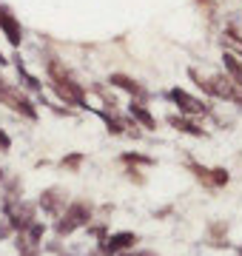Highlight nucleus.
I'll return each instance as SVG.
<instances>
[{"instance_id":"9d476101","label":"nucleus","mask_w":242,"mask_h":256,"mask_svg":"<svg viewBox=\"0 0 242 256\" xmlns=\"http://www.w3.org/2000/svg\"><path fill=\"white\" fill-rule=\"evenodd\" d=\"M168 122H171V126L177 128V131H182V134H194V137H202L205 131L200 126H196V122H191V120H182V117H171L168 120Z\"/></svg>"},{"instance_id":"ddd939ff","label":"nucleus","mask_w":242,"mask_h":256,"mask_svg":"<svg viewBox=\"0 0 242 256\" xmlns=\"http://www.w3.org/2000/svg\"><path fill=\"white\" fill-rule=\"evenodd\" d=\"M191 171H194L202 182H208V168H202V165H191Z\"/></svg>"},{"instance_id":"6e6552de","label":"nucleus","mask_w":242,"mask_h":256,"mask_svg":"<svg viewBox=\"0 0 242 256\" xmlns=\"http://www.w3.org/2000/svg\"><path fill=\"white\" fill-rule=\"evenodd\" d=\"M225 72H228V77H231L236 86H242V60L240 57H234L231 52H225Z\"/></svg>"},{"instance_id":"dca6fc26","label":"nucleus","mask_w":242,"mask_h":256,"mask_svg":"<svg viewBox=\"0 0 242 256\" xmlns=\"http://www.w3.org/2000/svg\"><path fill=\"white\" fill-rule=\"evenodd\" d=\"M63 165H68V168H77V165H80V154H74V156H68V160H63Z\"/></svg>"},{"instance_id":"0eeeda50","label":"nucleus","mask_w":242,"mask_h":256,"mask_svg":"<svg viewBox=\"0 0 242 256\" xmlns=\"http://www.w3.org/2000/svg\"><path fill=\"white\" fill-rule=\"evenodd\" d=\"M63 202H66V196H60V191H57V188H48V191L40 196V205H43V210H48V214H57Z\"/></svg>"},{"instance_id":"f8f14e48","label":"nucleus","mask_w":242,"mask_h":256,"mask_svg":"<svg viewBox=\"0 0 242 256\" xmlns=\"http://www.w3.org/2000/svg\"><path fill=\"white\" fill-rule=\"evenodd\" d=\"M225 182H228V171H225V168L208 171V185H225Z\"/></svg>"},{"instance_id":"1a4fd4ad","label":"nucleus","mask_w":242,"mask_h":256,"mask_svg":"<svg viewBox=\"0 0 242 256\" xmlns=\"http://www.w3.org/2000/svg\"><path fill=\"white\" fill-rule=\"evenodd\" d=\"M112 86H117V88H122V92H131V94H142L140 82H134L131 77H126V74H112Z\"/></svg>"},{"instance_id":"aec40b11","label":"nucleus","mask_w":242,"mask_h":256,"mask_svg":"<svg viewBox=\"0 0 242 256\" xmlns=\"http://www.w3.org/2000/svg\"><path fill=\"white\" fill-rule=\"evenodd\" d=\"M240 256H242V248H240Z\"/></svg>"},{"instance_id":"a211bd4d","label":"nucleus","mask_w":242,"mask_h":256,"mask_svg":"<svg viewBox=\"0 0 242 256\" xmlns=\"http://www.w3.org/2000/svg\"><path fill=\"white\" fill-rule=\"evenodd\" d=\"M92 256H106V254H92Z\"/></svg>"},{"instance_id":"6ab92c4d","label":"nucleus","mask_w":242,"mask_h":256,"mask_svg":"<svg viewBox=\"0 0 242 256\" xmlns=\"http://www.w3.org/2000/svg\"><path fill=\"white\" fill-rule=\"evenodd\" d=\"M0 180H3V171H0Z\"/></svg>"},{"instance_id":"2eb2a0df","label":"nucleus","mask_w":242,"mask_h":256,"mask_svg":"<svg viewBox=\"0 0 242 256\" xmlns=\"http://www.w3.org/2000/svg\"><path fill=\"white\" fill-rule=\"evenodd\" d=\"M126 162H151L148 156H140V154H126Z\"/></svg>"},{"instance_id":"9b49d317","label":"nucleus","mask_w":242,"mask_h":256,"mask_svg":"<svg viewBox=\"0 0 242 256\" xmlns=\"http://www.w3.org/2000/svg\"><path fill=\"white\" fill-rule=\"evenodd\" d=\"M131 117H134V122H142V128H154V126H157V122H154V117L142 108L140 102H131Z\"/></svg>"},{"instance_id":"f3484780","label":"nucleus","mask_w":242,"mask_h":256,"mask_svg":"<svg viewBox=\"0 0 242 256\" xmlns=\"http://www.w3.org/2000/svg\"><path fill=\"white\" fill-rule=\"evenodd\" d=\"M126 256H154V254H126Z\"/></svg>"},{"instance_id":"f03ea898","label":"nucleus","mask_w":242,"mask_h":256,"mask_svg":"<svg viewBox=\"0 0 242 256\" xmlns=\"http://www.w3.org/2000/svg\"><path fill=\"white\" fill-rule=\"evenodd\" d=\"M48 72H52V86H54V92L60 94L66 102H72V106H83V102H86L83 88H80L77 82H72V77H68V74L60 72V66L52 63V66H48Z\"/></svg>"},{"instance_id":"412c9836","label":"nucleus","mask_w":242,"mask_h":256,"mask_svg":"<svg viewBox=\"0 0 242 256\" xmlns=\"http://www.w3.org/2000/svg\"><path fill=\"white\" fill-rule=\"evenodd\" d=\"M0 86H3V80H0Z\"/></svg>"},{"instance_id":"f257e3e1","label":"nucleus","mask_w":242,"mask_h":256,"mask_svg":"<svg viewBox=\"0 0 242 256\" xmlns=\"http://www.w3.org/2000/svg\"><path fill=\"white\" fill-rule=\"evenodd\" d=\"M88 222H92V205H86V202H72V205L60 214V220H57V234L66 236V234L83 228Z\"/></svg>"},{"instance_id":"20e7f679","label":"nucleus","mask_w":242,"mask_h":256,"mask_svg":"<svg viewBox=\"0 0 242 256\" xmlns=\"http://www.w3.org/2000/svg\"><path fill=\"white\" fill-rule=\"evenodd\" d=\"M137 245V234H131V230H120V234H112V236L106 239V245H102V254H122V250H128V248Z\"/></svg>"},{"instance_id":"4468645a","label":"nucleus","mask_w":242,"mask_h":256,"mask_svg":"<svg viewBox=\"0 0 242 256\" xmlns=\"http://www.w3.org/2000/svg\"><path fill=\"white\" fill-rule=\"evenodd\" d=\"M12 148V140L6 137V131H0V151H9Z\"/></svg>"},{"instance_id":"423d86ee","label":"nucleus","mask_w":242,"mask_h":256,"mask_svg":"<svg viewBox=\"0 0 242 256\" xmlns=\"http://www.w3.org/2000/svg\"><path fill=\"white\" fill-rule=\"evenodd\" d=\"M0 28L6 32V37H9L12 46H20V40H23V37H20L18 20L12 18V12H9V9H3V6H0Z\"/></svg>"},{"instance_id":"39448f33","label":"nucleus","mask_w":242,"mask_h":256,"mask_svg":"<svg viewBox=\"0 0 242 256\" xmlns=\"http://www.w3.org/2000/svg\"><path fill=\"white\" fill-rule=\"evenodd\" d=\"M171 100L180 106V111H182V114H205V111H208V106H205L202 100L191 97V94L182 92V88H174V92H171Z\"/></svg>"},{"instance_id":"7ed1b4c3","label":"nucleus","mask_w":242,"mask_h":256,"mask_svg":"<svg viewBox=\"0 0 242 256\" xmlns=\"http://www.w3.org/2000/svg\"><path fill=\"white\" fill-rule=\"evenodd\" d=\"M240 88L242 86H236L231 77H222V74L211 80V92H214V97H225V100L236 102V106H242V92Z\"/></svg>"}]
</instances>
